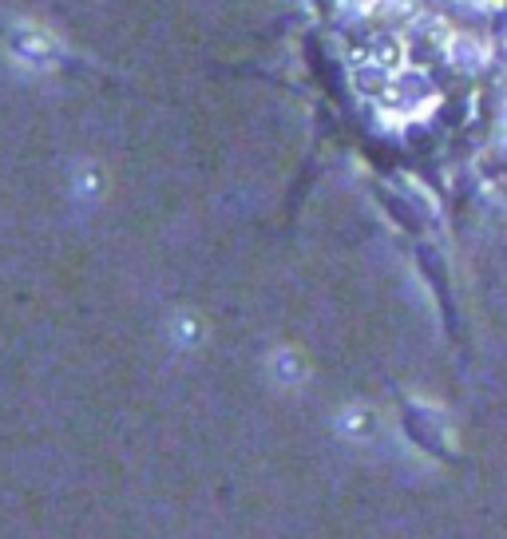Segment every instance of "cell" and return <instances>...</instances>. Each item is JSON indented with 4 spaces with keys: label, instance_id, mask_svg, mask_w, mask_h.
Instances as JSON below:
<instances>
[{
    "label": "cell",
    "instance_id": "obj_1",
    "mask_svg": "<svg viewBox=\"0 0 507 539\" xmlns=\"http://www.w3.org/2000/svg\"><path fill=\"white\" fill-rule=\"evenodd\" d=\"M401 429L405 436L420 448V452H428L432 460H440V464H460V452H456V444H452V432L444 425V417L436 413V409H428V405H420V401H412V397H401Z\"/></svg>",
    "mask_w": 507,
    "mask_h": 539
},
{
    "label": "cell",
    "instance_id": "obj_2",
    "mask_svg": "<svg viewBox=\"0 0 507 539\" xmlns=\"http://www.w3.org/2000/svg\"><path fill=\"white\" fill-rule=\"evenodd\" d=\"M484 56H488L484 44H476V40H468V36H456V40H452V60H456V64L476 68V64H484Z\"/></svg>",
    "mask_w": 507,
    "mask_h": 539
}]
</instances>
